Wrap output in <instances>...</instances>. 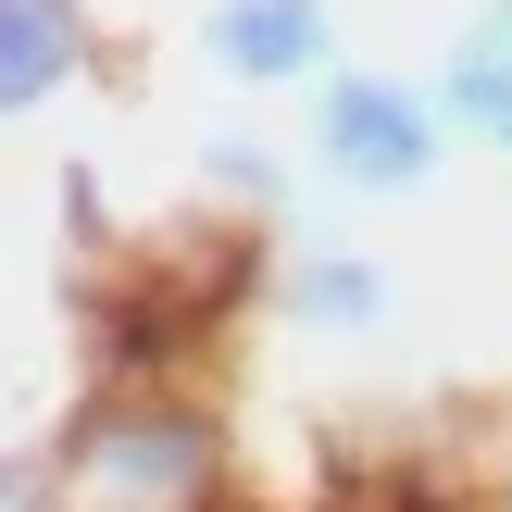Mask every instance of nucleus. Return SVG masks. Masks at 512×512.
<instances>
[{
  "label": "nucleus",
  "mask_w": 512,
  "mask_h": 512,
  "mask_svg": "<svg viewBox=\"0 0 512 512\" xmlns=\"http://www.w3.org/2000/svg\"><path fill=\"white\" fill-rule=\"evenodd\" d=\"M450 113L475 125V138H512V0L463 25V50H450Z\"/></svg>",
  "instance_id": "3"
},
{
  "label": "nucleus",
  "mask_w": 512,
  "mask_h": 512,
  "mask_svg": "<svg viewBox=\"0 0 512 512\" xmlns=\"http://www.w3.org/2000/svg\"><path fill=\"white\" fill-rule=\"evenodd\" d=\"M63 50H75L63 0H13V50H0V75H13V100H38L50 75H63Z\"/></svg>",
  "instance_id": "4"
},
{
  "label": "nucleus",
  "mask_w": 512,
  "mask_h": 512,
  "mask_svg": "<svg viewBox=\"0 0 512 512\" xmlns=\"http://www.w3.org/2000/svg\"><path fill=\"white\" fill-rule=\"evenodd\" d=\"M425 163H438L425 100L375 88V75H338L325 88V175H350V188H425Z\"/></svg>",
  "instance_id": "1"
},
{
  "label": "nucleus",
  "mask_w": 512,
  "mask_h": 512,
  "mask_svg": "<svg viewBox=\"0 0 512 512\" xmlns=\"http://www.w3.org/2000/svg\"><path fill=\"white\" fill-rule=\"evenodd\" d=\"M300 313H338V325H363V313H388V288H375V275H350V263H325V275H300Z\"/></svg>",
  "instance_id": "5"
},
{
  "label": "nucleus",
  "mask_w": 512,
  "mask_h": 512,
  "mask_svg": "<svg viewBox=\"0 0 512 512\" xmlns=\"http://www.w3.org/2000/svg\"><path fill=\"white\" fill-rule=\"evenodd\" d=\"M200 38L250 88H300V75H325V0H213Z\"/></svg>",
  "instance_id": "2"
}]
</instances>
